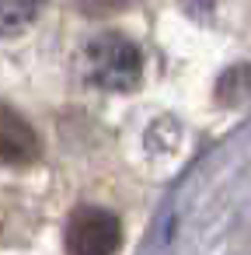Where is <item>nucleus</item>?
I'll use <instances>...</instances> for the list:
<instances>
[{
  "instance_id": "nucleus-1",
  "label": "nucleus",
  "mask_w": 251,
  "mask_h": 255,
  "mask_svg": "<svg viewBox=\"0 0 251 255\" xmlns=\"http://www.w3.org/2000/svg\"><path fill=\"white\" fill-rule=\"evenodd\" d=\"M84 67H87V77L91 84L105 88V91H129L140 84V74H143V60H140V49L119 35V32H101L87 42V53H84Z\"/></svg>"
},
{
  "instance_id": "nucleus-2",
  "label": "nucleus",
  "mask_w": 251,
  "mask_h": 255,
  "mask_svg": "<svg viewBox=\"0 0 251 255\" xmlns=\"http://www.w3.org/2000/svg\"><path fill=\"white\" fill-rule=\"evenodd\" d=\"M63 245L70 255H115L122 245V224L105 206H77L67 220Z\"/></svg>"
},
{
  "instance_id": "nucleus-3",
  "label": "nucleus",
  "mask_w": 251,
  "mask_h": 255,
  "mask_svg": "<svg viewBox=\"0 0 251 255\" xmlns=\"http://www.w3.org/2000/svg\"><path fill=\"white\" fill-rule=\"evenodd\" d=\"M39 154H42V140L32 129V123L0 102V164L28 168L39 161Z\"/></svg>"
},
{
  "instance_id": "nucleus-4",
  "label": "nucleus",
  "mask_w": 251,
  "mask_h": 255,
  "mask_svg": "<svg viewBox=\"0 0 251 255\" xmlns=\"http://www.w3.org/2000/svg\"><path fill=\"white\" fill-rule=\"evenodd\" d=\"M216 98L223 105H241L251 98V63H241V67H230L220 84H216Z\"/></svg>"
},
{
  "instance_id": "nucleus-5",
  "label": "nucleus",
  "mask_w": 251,
  "mask_h": 255,
  "mask_svg": "<svg viewBox=\"0 0 251 255\" xmlns=\"http://www.w3.org/2000/svg\"><path fill=\"white\" fill-rule=\"evenodd\" d=\"M39 14V4H21V0H0V35H14L25 25H32Z\"/></svg>"
}]
</instances>
